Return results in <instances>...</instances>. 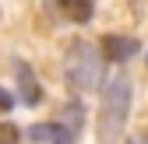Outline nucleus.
<instances>
[{"label":"nucleus","instance_id":"0eeeda50","mask_svg":"<svg viewBox=\"0 0 148 144\" xmlns=\"http://www.w3.org/2000/svg\"><path fill=\"white\" fill-rule=\"evenodd\" d=\"M81 116H85V109H81V102H67V105H64V127H67V130H71L74 137L81 134V123H85Z\"/></svg>","mask_w":148,"mask_h":144},{"label":"nucleus","instance_id":"39448f33","mask_svg":"<svg viewBox=\"0 0 148 144\" xmlns=\"http://www.w3.org/2000/svg\"><path fill=\"white\" fill-rule=\"evenodd\" d=\"M28 137L35 144H71L74 141V134L64 123H35V127H28Z\"/></svg>","mask_w":148,"mask_h":144},{"label":"nucleus","instance_id":"1a4fd4ad","mask_svg":"<svg viewBox=\"0 0 148 144\" xmlns=\"http://www.w3.org/2000/svg\"><path fill=\"white\" fill-rule=\"evenodd\" d=\"M11 105H14V95L7 92V88H0V113H7Z\"/></svg>","mask_w":148,"mask_h":144},{"label":"nucleus","instance_id":"423d86ee","mask_svg":"<svg viewBox=\"0 0 148 144\" xmlns=\"http://www.w3.org/2000/svg\"><path fill=\"white\" fill-rule=\"evenodd\" d=\"M60 11L67 18H74V21H88L92 18V0H57Z\"/></svg>","mask_w":148,"mask_h":144},{"label":"nucleus","instance_id":"f257e3e1","mask_svg":"<svg viewBox=\"0 0 148 144\" xmlns=\"http://www.w3.org/2000/svg\"><path fill=\"white\" fill-rule=\"evenodd\" d=\"M131 98H134V84L131 77L116 70L102 81V120H99V137L116 141L127 127V116H131Z\"/></svg>","mask_w":148,"mask_h":144},{"label":"nucleus","instance_id":"6e6552de","mask_svg":"<svg viewBox=\"0 0 148 144\" xmlns=\"http://www.w3.org/2000/svg\"><path fill=\"white\" fill-rule=\"evenodd\" d=\"M21 134H18V127H11V123H0V141H18Z\"/></svg>","mask_w":148,"mask_h":144},{"label":"nucleus","instance_id":"9d476101","mask_svg":"<svg viewBox=\"0 0 148 144\" xmlns=\"http://www.w3.org/2000/svg\"><path fill=\"white\" fill-rule=\"evenodd\" d=\"M145 60H148V56H145Z\"/></svg>","mask_w":148,"mask_h":144},{"label":"nucleus","instance_id":"20e7f679","mask_svg":"<svg viewBox=\"0 0 148 144\" xmlns=\"http://www.w3.org/2000/svg\"><path fill=\"white\" fill-rule=\"evenodd\" d=\"M14 77H18V98H21L25 105H39L42 88H39V77L32 74V67L25 60H14Z\"/></svg>","mask_w":148,"mask_h":144},{"label":"nucleus","instance_id":"f03ea898","mask_svg":"<svg viewBox=\"0 0 148 144\" xmlns=\"http://www.w3.org/2000/svg\"><path fill=\"white\" fill-rule=\"evenodd\" d=\"M64 77L74 92H95L102 84V53L85 39H74L64 53Z\"/></svg>","mask_w":148,"mask_h":144},{"label":"nucleus","instance_id":"7ed1b4c3","mask_svg":"<svg viewBox=\"0 0 148 144\" xmlns=\"http://www.w3.org/2000/svg\"><path fill=\"white\" fill-rule=\"evenodd\" d=\"M102 56L109 60V63H127L138 53V39L134 35H120V32H109L106 39H102Z\"/></svg>","mask_w":148,"mask_h":144}]
</instances>
